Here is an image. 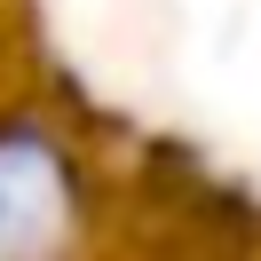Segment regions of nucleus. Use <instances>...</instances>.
Here are the masks:
<instances>
[{"instance_id": "f257e3e1", "label": "nucleus", "mask_w": 261, "mask_h": 261, "mask_svg": "<svg viewBox=\"0 0 261 261\" xmlns=\"http://www.w3.org/2000/svg\"><path fill=\"white\" fill-rule=\"evenodd\" d=\"M87 238V182L48 119H0V261H48Z\"/></svg>"}, {"instance_id": "f03ea898", "label": "nucleus", "mask_w": 261, "mask_h": 261, "mask_svg": "<svg viewBox=\"0 0 261 261\" xmlns=\"http://www.w3.org/2000/svg\"><path fill=\"white\" fill-rule=\"evenodd\" d=\"M174 40H182V8L174 0H111V48L135 71H166Z\"/></svg>"}]
</instances>
